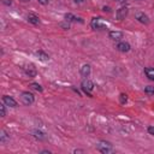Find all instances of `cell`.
<instances>
[{
  "instance_id": "cell-1",
  "label": "cell",
  "mask_w": 154,
  "mask_h": 154,
  "mask_svg": "<svg viewBox=\"0 0 154 154\" xmlns=\"http://www.w3.org/2000/svg\"><path fill=\"white\" fill-rule=\"evenodd\" d=\"M95 147H96V149H97L100 153H102V154H108V153H112V152H113V146H112V143H109V142H107V141H99Z\"/></svg>"
},
{
  "instance_id": "cell-2",
  "label": "cell",
  "mask_w": 154,
  "mask_h": 154,
  "mask_svg": "<svg viewBox=\"0 0 154 154\" xmlns=\"http://www.w3.org/2000/svg\"><path fill=\"white\" fill-rule=\"evenodd\" d=\"M81 87H82V90H83L88 96H91V91H93V89H94V83H93L90 79L84 78V79L82 81V83H81Z\"/></svg>"
},
{
  "instance_id": "cell-3",
  "label": "cell",
  "mask_w": 154,
  "mask_h": 154,
  "mask_svg": "<svg viewBox=\"0 0 154 154\" xmlns=\"http://www.w3.org/2000/svg\"><path fill=\"white\" fill-rule=\"evenodd\" d=\"M20 100H22V102H23L25 106H30V105H32L34 101H35L34 95H32L31 93H29V91H23L22 95H20Z\"/></svg>"
},
{
  "instance_id": "cell-4",
  "label": "cell",
  "mask_w": 154,
  "mask_h": 154,
  "mask_svg": "<svg viewBox=\"0 0 154 154\" xmlns=\"http://www.w3.org/2000/svg\"><path fill=\"white\" fill-rule=\"evenodd\" d=\"M90 25H91L93 29H97V30H105V29H107V24L103 23L101 18H93Z\"/></svg>"
},
{
  "instance_id": "cell-5",
  "label": "cell",
  "mask_w": 154,
  "mask_h": 154,
  "mask_svg": "<svg viewBox=\"0 0 154 154\" xmlns=\"http://www.w3.org/2000/svg\"><path fill=\"white\" fill-rule=\"evenodd\" d=\"M128 13H129V8H128L126 6H122V7H119V8L117 10L116 17H117L118 20H123V19H125V17L128 16Z\"/></svg>"
},
{
  "instance_id": "cell-6",
  "label": "cell",
  "mask_w": 154,
  "mask_h": 154,
  "mask_svg": "<svg viewBox=\"0 0 154 154\" xmlns=\"http://www.w3.org/2000/svg\"><path fill=\"white\" fill-rule=\"evenodd\" d=\"M24 71H25V75L29 76V77H35V76H36V69H35V66H34L32 64L25 65Z\"/></svg>"
},
{
  "instance_id": "cell-7",
  "label": "cell",
  "mask_w": 154,
  "mask_h": 154,
  "mask_svg": "<svg viewBox=\"0 0 154 154\" xmlns=\"http://www.w3.org/2000/svg\"><path fill=\"white\" fill-rule=\"evenodd\" d=\"M2 102H4L6 106H10V107H17V101H16L13 97L8 96V95L2 96Z\"/></svg>"
},
{
  "instance_id": "cell-8",
  "label": "cell",
  "mask_w": 154,
  "mask_h": 154,
  "mask_svg": "<svg viewBox=\"0 0 154 154\" xmlns=\"http://www.w3.org/2000/svg\"><path fill=\"white\" fill-rule=\"evenodd\" d=\"M136 19L140 22V23H142V24H149V17L147 16V14H144L143 12H137L136 13Z\"/></svg>"
},
{
  "instance_id": "cell-9",
  "label": "cell",
  "mask_w": 154,
  "mask_h": 154,
  "mask_svg": "<svg viewBox=\"0 0 154 154\" xmlns=\"http://www.w3.org/2000/svg\"><path fill=\"white\" fill-rule=\"evenodd\" d=\"M79 72H81V76H82V77L87 78V77L90 75V72H91V67H90V65H89V64H84V65H82Z\"/></svg>"
},
{
  "instance_id": "cell-10",
  "label": "cell",
  "mask_w": 154,
  "mask_h": 154,
  "mask_svg": "<svg viewBox=\"0 0 154 154\" xmlns=\"http://www.w3.org/2000/svg\"><path fill=\"white\" fill-rule=\"evenodd\" d=\"M117 49H118L119 52H123V53L129 52V51H130V45H129L128 42H119V43L117 45Z\"/></svg>"
},
{
  "instance_id": "cell-11",
  "label": "cell",
  "mask_w": 154,
  "mask_h": 154,
  "mask_svg": "<svg viewBox=\"0 0 154 154\" xmlns=\"http://www.w3.org/2000/svg\"><path fill=\"white\" fill-rule=\"evenodd\" d=\"M65 20H67V22H79V23H83V19L82 18L76 17L72 13H66L65 14Z\"/></svg>"
},
{
  "instance_id": "cell-12",
  "label": "cell",
  "mask_w": 154,
  "mask_h": 154,
  "mask_svg": "<svg viewBox=\"0 0 154 154\" xmlns=\"http://www.w3.org/2000/svg\"><path fill=\"white\" fill-rule=\"evenodd\" d=\"M109 37L114 41H120L123 38V32L122 31H109Z\"/></svg>"
},
{
  "instance_id": "cell-13",
  "label": "cell",
  "mask_w": 154,
  "mask_h": 154,
  "mask_svg": "<svg viewBox=\"0 0 154 154\" xmlns=\"http://www.w3.org/2000/svg\"><path fill=\"white\" fill-rule=\"evenodd\" d=\"M28 20H29V23L35 24V25L40 23V18H38V16H36V14H34V13H30V14L28 16Z\"/></svg>"
},
{
  "instance_id": "cell-14",
  "label": "cell",
  "mask_w": 154,
  "mask_h": 154,
  "mask_svg": "<svg viewBox=\"0 0 154 154\" xmlns=\"http://www.w3.org/2000/svg\"><path fill=\"white\" fill-rule=\"evenodd\" d=\"M32 135H34L35 138H37V140H40V141H43V140L46 138L45 132H42L41 130H34V131H32Z\"/></svg>"
},
{
  "instance_id": "cell-15",
  "label": "cell",
  "mask_w": 154,
  "mask_h": 154,
  "mask_svg": "<svg viewBox=\"0 0 154 154\" xmlns=\"http://www.w3.org/2000/svg\"><path fill=\"white\" fill-rule=\"evenodd\" d=\"M144 73L150 81H154V67H146Z\"/></svg>"
},
{
  "instance_id": "cell-16",
  "label": "cell",
  "mask_w": 154,
  "mask_h": 154,
  "mask_svg": "<svg viewBox=\"0 0 154 154\" xmlns=\"http://www.w3.org/2000/svg\"><path fill=\"white\" fill-rule=\"evenodd\" d=\"M35 55L40 59V60H42V61H47V60H49V57L45 53V52H42V51H38V52H36L35 53Z\"/></svg>"
},
{
  "instance_id": "cell-17",
  "label": "cell",
  "mask_w": 154,
  "mask_h": 154,
  "mask_svg": "<svg viewBox=\"0 0 154 154\" xmlns=\"http://www.w3.org/2000/svg\"><path fill=\"white\" fill-rule=\"evenodd\" d=\"M10 138V135L5 131V130H1V135H0V141L1 142H6L7 140Z\"/></svg>"
},
{
  "instance_id": "cell-18",
  "label": "cell",
  "mask_w": 154,
  "mask_h": 154,
  "mask_svg": "<svg viewBox=\"0 0 154 154\" xmlns=\"http://www.w3.org/2000/svg\"><path fill=\"white\" fill-rule=\"evenodd\" d=\"M144 93L148 95H154V87L153 85H147L144 88Z\"/></svg>"
},
{
  "instance_id": "cell-19",
  "label": "cell",
  "mask_w": 154,
  "mask_h": 154,
  "mask_svg": "<svg viewBox=\"0 0 154 154\" xmlns=\"http://www.w3.org/2000/svg\"><path fill=\"white\" fill-rule=\"evenodd\" d=\"M119 100H120V103H122V105L126 103V101H128V95H126V94H120Z\"/></svg>"
},
{
  "instance_id": "cell-20",
  "label": "cell",
  "mask_w": 154,
  "mask_h": 154,
  "mask_svg": "<svg viewBox=\"0 0 154 154\" xmlns=\"http://www.w3.org/2000/svg\"><path fill=\"white\" fill-rule=\"evenodd\" d=\"M30 87H32V88H34L35 90H37V91H42V87H41L38 83H35V82H34V83L30 84Z\"/></svg>"
},
{
  "instance_id": "cell-21",
  "label": "cell",
  "mask_w": 154,
  "mask_h": 154,
  "mask_svg": "<svg viewBox=\"0 0 154 154\" xmlns=\"http://www.w3.org/2000/svg\"><path fill=\"white\" fill-rule=\"evenodd\" d=\"M5 106H6V105H5L4 102L0 105V112H1L0 116H1V117H5V116H6V107H5Z\"/></svg>"
},
{
  "instance_id": "cell-22",
  "label": "cell",
  "mask_w": 154,
  "mask_h": 154,
  "mask_svg": "<svg viewBox=\"0 0 154 154\" xmlns=\"http://www.w3.org/2000/svg\"><path fill=\"white\" fill-rule=\"evenodd\" d=\"M60 26H61L63 29H65V30H66V29H70V23L66 20V22H64V23H60Z\"/></svg>"
},
{
  "instance_id": "cell-23",
  "label": "cell",
  "mask_w": 154,
  "mask_h": 154,
  "mask_svg": "<svg viewBox=\"0 0 154 154\" xmlns=\"http://www.w3.org/2000/svg\"><path fill=\"white\" fill-rule=\"evenodd\" d=\"M148 132L154 136V126H148Z\"/></svg>"
},
{
  "instance_id": "cell-24",
  "label": "cell",
  "mask_w": 154,
  "mask_h": 154,
  "mask_svg": "<svg viewBox=\"0 0 154 154\" xmlns=\"http://www.w3.org/2000/svg\"><path fill=\"white\" fill-rule=\"evenodd\" d=\"M37 1H38V2L41 4V5H47L49 0H37Z\"/></svg>"
},
{
  "instance_id": "cell-25",
  "label": "cell",
  "mask_w": 154,
  "mask_h": 154,
  "mask_svg": "<svg viewBox=\"0 0 154 154\" xmlns=\"http://www.w3.org/2000/svg\"><path fill=\"white\" fill-rule=\"evenodd\" d=\"M102 10H103L105 12H106V11H107V12H111V8H109L108 6H107V7H106V6H103V7H102Z\"/></svg>"
},
{
  "instance_id": "cell-26",
  "label": "cell",
  "mask_w": 154,
  "mask_h": 154,
  "mask_svg": "<svg viewBox=\"0 0 154 154\" xmlns=\"http://www.w3.org/2000/svg\"><path fill=\"white\" fill-rule=\"evenodd\" d=\"M73 1H75L76 4H82V2H84L85 0H73Z\"/></svg>"
},
{
  "instance_id": "cell-27",
  "label": "cell",
  "mask_w": 154,
  "mask_h": 154,
  "mask_svg": "<svg viewBox=\"0 0 154 154\" xmlns=\"http://www.w3.org/2000/svg\"><path fill=\"white\" fill-rule=\"evenodd\" d=\"M116 1H118V2H120V4H126L128 0H116Z\"/></svg>"
},
{
  "instance_id": "cell-28",
  "label": "cell",
  "mask_w": 154,
  "mask_h": 154,
  "mask_svg": "<svg viewBox=\"0 0 154 154\" xmlns=\"http://www.w3.org/2000/svg\"><path fill=\"white\" fill-rule=\"evenodd\" d=\"M4 4H6V5H11V1H8V0H4Z\"/></svg>"
},
{
  "instance_id": "cell-29",
  "label": "cell",
  "mask_w": 154,
  "mask_h": 154,
  "mask_svg": "<svg viewBox=\"0 0 154 154\" xmlns=\"http://www.w3.org/2000/svg\"><path fill=\"white\" fill-rule=\"evenodd\" d=\"M41 153H48V154H49V153H51V152H49V150H42V152H41Z\"/></svg>"
},
{
  "instance_id": "cell-30",
  "label": "cell",
  "mask_w": 154,
  "mask_h": 154,
  "mask_svg": "<svg viewBox=\"0 0 154 154\" xmlns=\"http://www.w3.org/2000/svg\"><path fill=\"white\" fill-rule=\"evenodd\" d=\"M20 1H24L25 2V1H29V0H20Z\"/></svg>"
}]
</instances>
